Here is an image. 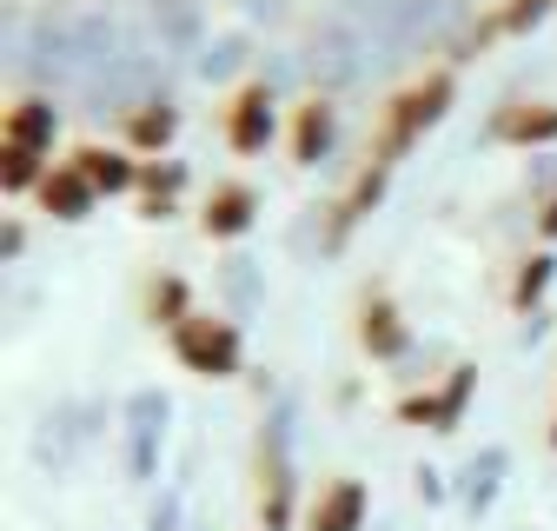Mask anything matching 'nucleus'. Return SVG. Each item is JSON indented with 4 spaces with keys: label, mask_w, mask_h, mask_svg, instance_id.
I'll return each mask as SVG.
<instances>
[{
    "label": "nucleus",
    "mask_w": 557,
    "mask_h": 531,
    "mask_svg": "<svg viewBox=\"0 0 557 531\" xmlns=\"http://www.w3.org/2000/svg\"><path fill=\"white\" fill-rule=\"evenodd\" d=\"M451 66H425L411 87H398L392 100H385V113H379V133H372V147H366V173H392L398 166V153H411V140H425V126H438L445 120V107H451Z\"/></svg>",
    "instance_id": "obj_1"
},
{
    "label": "nucleus",
    "mask_w": 557,
    "mask_h": 531,
    "mask_svg": "<svg viewBox=\"0 0 557 531\" xmlns=\"http://www.w3.org/2000/svg\"><path fill=\"white\" fill-rule=\"evenodd\" d=\"M173 353H180V366L199 372V379H233V372H239V332H233L226 319H213V312H186V319L173 325Z\"/></svg>",
    "instance_id": "obj_2"
},
{
    "label": "nucleus",
    "mask_w": 557,
    "mask_h": 531,
    "mask_svg": "<svg viewBox=\"0 0 557 531\" xmlns=\"http://www.w3.org/2000/svg\"><path fill=\"white\" fill-rule=\"evenodd\" d=\"M265 140H272V94L252 81V87H239L226 100V147L233 153H259Z\"/></svg>",
    "instance_id": "obj_3"
},
{
    "label": "nucleus",
    "mask_w": 557,
    "mask_h": 531,
    "mask_svg": "<svg viewBox=\"0 0 557 531\" xmlns=\"http://www.w3.org/2000/svg\"><path fill=\"white\" fill-rule=\"evenodd\" d=\"M359 518H366V485L352 479H332L312 498V531H359Z\"/></svg>",
    "instance_id": "obj_4"
},
{
    "label": "nucleus",
    "mask_w": 557,
    "mask_h": 531,
    "mask_svg": "<svg viewBox=\"0 0 557 531\" xmlns=\"http://www.w3.org/2000/svg\"><path fill=\"white\" fill-rule=\"evenodd\" d=\"M206 239H239L252 226V193L233 180V186H213V199H206V213H199Z\"/></svg>",
    "instance_id": "obj_5"
},
{
    "label": "nucleus",
    "mask_w": 557,
    "mask_h": 531,
    "mask_svg": "<svg viewBox=\"0 0 557 531\" xmlns=\"http://www.w3.org/2000/svg\"><path fill=\"white\" fill-rule=\"evenodd\" d=\"M498 140L511 147H537V140H557V107L550 100H518L498 113Z\"/></svg>",
    "instance_id": "obj_6"
},
{
    "label": "nucleus",
    "mask_w": 557,
    "mask_h": 531,
    "mask_svg": "<svg viewBox=\"0 0 557 531\" xmlns=\"http://www.w3.org/2000/svg\"><path fill=\"white\" fill-rule=\"evenodd\" d=\"M40 207L53 213V220H81L87 207H94V186L81 180V166L66 160V166H53L47 180H40Z\"/></svg>",
    "instance_id": "obj_7"
},
{
    "label": "nucleus",
    "mask_w": 557,
    "mask_h": 531,
    "mask_svg": "<svg viewBox=\"0 0 557 531\" xmlns=\"http://www.w3.org/2000/svg\"><path fill=\"white\" fill-rule=\"evenodd\" d=\"M359 339H366L372 359H398V353H405V325H398L392 299H366V306H359Z\"/></svg>",
    "instance_id": "obj_8"
},
{
    "label": "nucleus",
    "mask_w": 557,
    "mask_h": 531,
    "mask_svg": "<svg viewBox=\"0 0 557 531\" xmlns=\"http://www.w3.org/2000/svg\"><path fill=\"white\" fill-rule=\"evenodd\" d=\"M74 166H81V180H87L94 193H126V186L139 180V166H133L126 153H107V147H81Z\"/></svg>",
    "instance_id": "obj_9"
},
{
    "label": "nucleus",
    "mask_w": 557,
    "mask_h": 531,
    "mask_svg": "<svg viewBox=\"0 0 557 531\" xmlns=\"http://www.w3.org/2000/svg\"><path fill=\"white\" fill-rule=\"evenodd\" d=\"M325 140H332V107H325V100H306V107L293 113V160L312 166V160L325 153Z\"/></svg>",
    "instance_id": "obj_10"
},
{
    "label": "nucleus",
    "mask_w": 557,
    "mask_h": 531,
    "mask_svg": "<svg viewBox=\"0 0 557 531\" xmlns=\"http://www.w3.org/2000/svg\"><path fill=\"white\" fill-rule=\"evenodd\" d=\"M53 140V107H40V100H21L14 113H8V147H47Z\"/></svg>",
    "instance_id": "obj_11"
},
{
    "label": "nucleus",
    "mask_w": 557,
    "mask_h": 531,
    "mask_svg": "<svg viewBox=\"0 0 557 531\" xmlns=\"http://www.w3.org/2000/svg\"><path fill=\"white\" fill-rule=\"evenodd\" d=\"M465 392H471V372H451V385H445V392H432V398H411V406H405V419L451 425V419H458V406H465Z\"/></svg>",
    "instance_id": "obj_12"
},
{
    "label": "nucleus",
    "mask_w": 557,
    "mask_h": 531,
    "mask_svg": "<svg viewBox=\"0 0 557 531\" xmlns=\"http://www.w3.org/2000/svg\"><path fill=\"white\" fill-rule=\"evenodd\" d=\"M47 173H40V153L34 147H8L0 140V186L8 193H27V186H40Z\"/></svg>",
    "instance_id": "obj_13"
},
{
    "label": "nucleus",
    "mask_w": 557,
    "mask_h": 531,
    "mask_svg": "<svg viewBox=\"0 0 557 531\" xmlns=\"http://www.w3.org/2000/svg\"><path fill=\"white\" fill-rule=\"evenodd\" d=\"M544 8H550V0H505V8H492V14H484L478 40H498V34H518V27H531V21H537Z\"/></svg>",
    "instance_id": "obj_14"
},
{
    "label": "nucleus",
    "mask_w": 557,
    "mask_h": 531,
    "mask_svg": "<svg viewBox=\"0 0 557 531\" xmlns=\"http://www.w3.org/2000/svg\"><path fill=\"white\" fill-rule=\"evenodd\" d=\"M173 126H180L173 107H139V113L126 120V140H133V147H166V140H173Z\"/></svg>",
    "instance_id": "obj_15"
},
{
    "label": "nucleus",
    "mask_w": 557,
    "mask_h": 531,
    "mask_svg": "<svg viewBox=\"0 0 557 531\" xmlns=\"http://www.w3.org/2000/svg\"><path fill=\"white\" fill-rule=\"evenodd\" d=\"M544 280H550V259H531V273L518 280V299H531V293H537Z\"/></svg>",
    "instance_id": "obj_16"
},
{
    "label": "nucleus",
    "mask_w": 557,
    "mask_h": 531,
    "mask_svg": "<svg viewBox=\"0 0 557 531\" xmlns=\"http://www.w3.org/2000/svg\"><path fill=\"white\" fill-rule=\"evenodd\" d=\"M544 233H557V199H550V207H544Z\"/></svg>",
    "instance_id": "obj_17"
},
{
    "label": "nucleus",
    "mask_w": 557,
    "mask_h": 531,
    "mask_svg": "<svg viewBox=\"0 0 557 531\" xmlns=\"http://www.w3.org/2000/svg\"><path fill=\"white\" fill-rule=\"evenodd\" d=\"M550 439H557V432H550Z\"/></svg>",
    "instance_id": "obj_18"
}]
</instances>
